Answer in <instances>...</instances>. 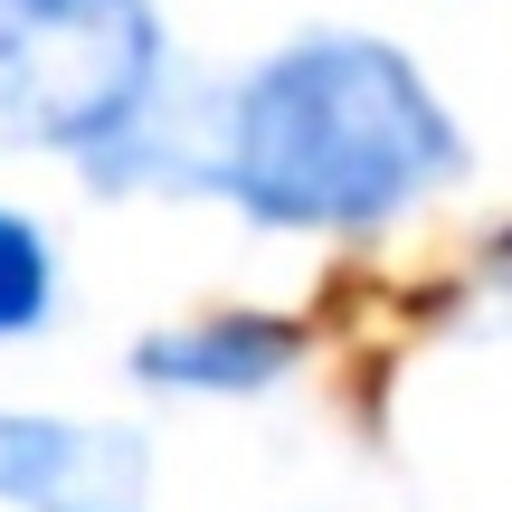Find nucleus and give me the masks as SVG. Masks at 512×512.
Masks as SVG:
<instances>
[{"label":"nucleus","instance_id":"4","mask_svg":"<svg viewBox=\"0 0 512 512\" xmlns=\"http://www.w3.org/2000/svg\"><path fill=\"white\" fill-rule=\"evenodd\" d=\"M304 361V332L285 313H190L133 342V380L162 389V399H256L285 370Z\"/></svg>","mask_w":512,"mask_h":512},{"label":"nucleus","instance_id":"3","mask_svg":"<svg viewBox=\"0 0 512 512\" xmlns=\"http://www.w3.org/2000/svg\"><path fill=\"white\" fill-rule=\"evenodd\" d=\"M0 503L10 512H152V446L114 418L0 408Z\"/></svg>","mask_w":512,"mask_h":512},{"label":"nucleus","instance_id":"2","mask_svg":"<svg viewBox=\"0 0 512 512\" xmlns=\"http://www.w3.org/2000/svg\"><path fill=\"white\" fill-rule=\"evenodd\" d=\"M162 86L152 0H0V152L105 162Z\"/></svg>","mask_w":512,"mask_h":512},{"label":"nucleus","instance_id":"5","mask_svg":"<svg viewBox=\"0 0 512 512\" xmlns=\"http://www.w3.org/2000/svg\"><path fill=\"white\" fill-rule=\"evenodd\" d=\"M57 294V266H48V238H38L19 209H0V342H19V332H38V313H48Z\"/></svg>","mask_w":512,"mask_h":512},{"label":"nucleus","instance_id":"1","mask_svg":"<svg viewBox=\"0 0 512 512\" xmlns=\"http://www.w3.org/2000/svg\"><path fill=\"white\" fill-rule=\"evenodd\" d=\"M465 171V124L437 105L418 57L361 29L294 38L228 95L209 181L256 228H380Z\"/></svg>","mask_w":512,"mask_h":512}]
</instances>
